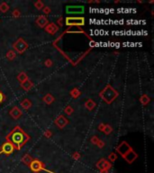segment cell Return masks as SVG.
Listing matches in <instances>:
<instances>
[{"label":"cell","mask_w":154,"mask_h":173,"mask_svg":"<svg viewBox=\"0 0 154 173\" xmlns=\"http://www.w3.org/2000/svg\"><path fill=\"white\" fill-rule=\"evenodd\" d=\"M28 135L24 132H23L19 127L14 128V130L8 136L9 143H11L13 146L16 149H20L23 145H24V143L28 141Z\"/></svg>","instance_id":"cell-1"},{"label":"cell","mask_w":154,"mask_h":173,"mask_svg":"<svg viewBox=\"0 0 154 173\" xmlns=\"http://www.w3.org/2000/svg\"><path fill=\"white\" fill-rule=\"evenodd\" d=\"M85 24V20L82 17H68L66 19L67 25H83Z\"/></svg>","instance_id":"cell-2"},{"label":"cell","mask_w":154,"mask_h":173,"mask_svg":"<svg viewBox=\"0 0 154 173\" xmlns=\"http://www.w3.org/2000/svg\"><path fill=\"white\" fill-rule=\"evenodd\" d=\"M66 11L68 14H82L84 12V6H68L66 9Z\"/></svg>","instance_id":"cell-3"},{"label":"cell","mask_w":154,"mask_h":173,"mask_svg":"<svg viewBox=\"0 0 154 173\" xmlns=\"http://www.w3.org/2000/svg\"><path fill=\"white\" fill-rule=\"evenodd\" d=\"M14 147L13 146V144L9 142H6V143H4L3 146H2V150L1 152L2 153H6V154H11V153L14 151Z\"/></svg>","instance_id":"cell-4"},{"label":"cell","mask_w":154,"mask_h":173,"mask_svg":"<svg viewBox=\"0 0 154 173\" xmlns=\"http://www.w3.org/2000/svg\"><path fill=\"white\" fill-rule=\"evenodd\" d=\"M31 170H33V171H34V172H38V171H40V170H44V168H43V164H42L40 161H33L31 163Z\"/></svg>","instance_id":"cell-5"},{"label":"cell","mask_w":154,"mask_h":173,"mask_svg":"<svg viewBox=\"0 0 154 173\" xmlns=\"http://www.w3.org/2000/svg\"><path fill=\"white\" fill-rule=\"evenodd\" d=\"M136 157V154L134 152V151H129V153L125 154V159L127 160L129 162H132L134 160V158Z\"/></svg>","instance_id":"cell-6"},{"label":"cell","mask_w":154,"mask_h":173,"mask_svg":"<svg viewBox=\"0 0 154 173\" xmlns=\"http://www.w3.org/2000/svg\"><path fill=\"white\" fill-rule=\"evenodd\" d=\"M3 100H4V95L2 94L1 92H0V103H1Z\"/></svg>","instance_id":"cell-7"}]
</instances>
